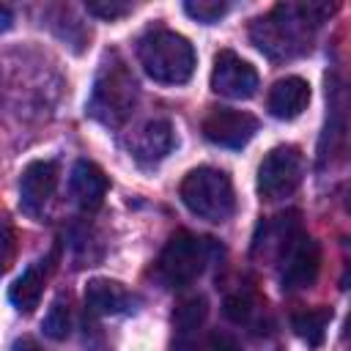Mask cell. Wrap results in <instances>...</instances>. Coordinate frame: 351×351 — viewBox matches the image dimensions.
I'll list each match as a JSON object with an SVG mask.
<instances>
[{"label":"cell","mask_w":351,"mask_h":351,"mask_svg":"<svg viewBox=\"0 0 351 351\" xmlns=\"http://www.w3.org/2000/svg\"><path fill=\"white\" fill-rule=\"evenodd\" d=\"M310 101V85L302 77H285L277 80L269 90V112L280 121H291L296 115H302L307 110Z\"/></svg>","instance_id":"obj_13"},{"label":"cell","mask_w":351,"mask_h":351,"mask_svg":"<svg viewBox=\"0 0 351 351\" xmlns=\"http://www.w3.org/2000/svg\"><path fill=\"white\" fill-rule=\"evenodd\" d=\"M321 269V247L307 233H296L280 255V285L282 291H304L315 282Z\"/></svg>","instance_id":"obj_7"},{"label":"cell","mask_w":351,"mask_h":351,"mask_svg":"<svg viewBox=\"0 0 351 351\" xmlns=\"http://www.w3.org/2000/svg\"><path fill=\"white\" fill-rule=\"evenodd\" d=\"M208 351H241V346H239V340H236L233 335H228V332H214V335L208 337Z\"/></svg>","instance_id":"obj_22"},{"label":"cell","mask_w":351,"mask_h":351,"mask_svg":"<svg viewBox=\"0 0 351 351\" xmlns=\"http://www.w3.org/2000/svg\"><path fill=\"white\" fill-rule=\"evenodd\" d=\"M211 90L225 99H250L258 90V71L247 60H241L236 52L222 49L214 58Z\"/></svg>","instance_id":"obj_9"},{"label":"cell","mask_w":351,"mask_h":351,"mask_svg":"<svg viewBox=\"0 0 351 351\" xmlns=\"http://www.w3.org/2000/svg\"><path fill=\"white\" fill-rule=\"evenodd\" d=\"M255 132H258V118L233 107H217L203 121L206 140L222 148H244L255 137Z\"/></svg>","instance_id":"obj_8"},{"label":"cell","mask_w":351,"mask_h":351,"mask_svg":"<svg viewBox=\"0 0 351 351\" xmlns=\"http://www.w3.org/2000/svg\"><path fill=\"white\" fill-rule=\"evenodd\" d=\"M197 332H186V329H176V340L170 346V351H200V343L195 337Z\"/></svg>","instance_id":"obj_23"},{"label":"cell","mask_w":351,"mask_h":351,"mask_svg":"<svg viewBox=\"0 0 351 351\" xmlns=\"http://www.w3.org/2000/svg\"><path fill=\"white\" fill-rule=\"evenodd\" d=\"M11 351H44L33 337H16L14 343H11Z\"/></svg>","instance_id":"obj_24"},{"label":"cell","mask_w":351,"mask_h":351,"mask_svg":"<svg viewBox=\"0 0 351 351\" xmlns=\"http://www.w3.org/2000/svg\"><path fill=\"white\" fill-rule=\"evenodd\" d=\"M211 261V241L200 239L189 230H178L165 244L159 261H156V277L167 288H184L195 282Z\"/></svg>","instance_id":"obj_5"},{"label":"cell","mask_w":351,"mask_h":351,"mask_svg":"<svg viewBox=\"0 0 351 351\" xmlns=\"http://www.w3.org/2000/svg\"><path fill=\"white\" fill-rule=\"evenodd\" d=\"M335 3H280L266 16L255 19L250 25V41L269 58L285 60L296 58L304 49H310V36L315 27H321L332 14Z\"/></svg>","instance_id":"obj_1"},{"label":"cell","mask_w":351,"mask_h":351,"mask_svg":"<svg viewBox=\"0 0 351 351\" xmlns=\"http://www.w3.org/2000/svg\"><path fill=\"white\" fill-rule=\"evenodd\" d=\"M332 321V310L329 307H310V310H302L291 318L293 324V332L307 343V346H318L326 335V326Z\"/></svg>","instance_id":"obj_16"},{"label":"cell","mask_w":351,"mask_h":351,"mask_svg":"<svg viewBox=\"0 0 351 351\" xmlns=\"http://www.w3.org/2000/svg\"><path fill=\"white\" fill-rule=\"evenodd\" d=\"M44 282H47V274H44V266L41 261L38 263H30L8 288V299L11 304L19 310V313H33L41 302V293H44Z\"/></svg>","instance_id":"obj_15"},{"label":"cell","mask_w":351,"mask_h":351,"mask_svg":"<svg viewBox=\"0 0 351 351\" xmlns=\"http://www.w3.org/2000/svg\"><path fill=\"white\" fill-rule=\"evenodd\" d=\"M181 200L184 206L206 219V222H225L236 208V192L228 173L217 167H195L181 181Z\"/></svg>","instance_id":"obj_4"},{"label":"cell","mask_w":351,"mask_h":351,"mask_svg":"<svg viewBox=\"0 0 351 351\" xmlns=\"http://www.w3.org/2000/svg\"><path fill=\"white\" fill-rule=\"evenodd\" d=\"M85 8L93 14V16H99V19H118V16H126L134 5L132 3H126V0H88L85 3Z\"/></svg>","instance_id":"obj_21"},{"label":"cell","mask_w":351,"mask_h":351,"mask_svg":"<svg viewBox=\"0 0 351 351\" xmlns=\"http://www.w3.org/2000/svg\"><path fill=\"white\" fill-rule=\"evenodd\" d=\"M41 326H44V335H49L52 340H66L69 337V332H71V313H69V302H63V296L52 302V307L47 310Z\"/></svg>","instance_id":"obj_18"},{"label":"cell","mask_w":351,"mask_h":351,"mask_svg":"<svg viewBox=\"0 0 351 351\" xmlns=\"http://www.w3.org/2000/svg\"><path fill=\"white\" fill-rule=\"evenodd\" d=\"M206 313H208L206 299H203V296H189V299H186V302H181V304H178V310L173 313V324H176V329L197 332V329H200V324L206 321Z\"/></svg>","instance_id":"obj_17"},{"label":"cell","mask_w":351,"mask_h":351,"mask_svg":"<svg viewBox=\"0 0 351 351\" xmlns=\"http://www.w3.org/2000/svg\"><path fill=\"white\" fill-rule=\"evenodd\" d=\"M137 58H140V66L145 69V74L162 85L186 82L195 71V63H197L192 44L181 33L165 30V27L148 30L140 38Z\"/></svg>","instance_id":"obj_2"},{"label":"cell","mask_w":351,"mask_h":351,"mask_svg":"<svg viewBox=\"0 0 351 351\" xmlns=\"http://www.w3.org/2000/svg\"><path fill=\"white\" fill-rule=\"evenodd\" d=\"M137 101V82L132 77V71L126 69V63H121L118 58L104 60L96 82H93V93H90V115L107 126H121Z\"/></svg>","instance_id":"obj_3"},{"label":"cell","mask_w":351,"mask_h":351,"mask_svg":"<svg viewBox=\"0 0 351 351\" xmlns=\"http://www.w3.org/2000/svg\"><path fill=\"white\" fill-rule=\"evenodd\" d=\"M11 247H14V233L11 225H5V266H11Z\"/></svg>","instance_id":"obj_25"},{"label":"cell","mask_w":351,"mask_h":351,"mask_svg":"<svg viewBox=\"0 0 351 351\" xmlns=\"http://www.w3.org/2000/svg\"><path fill=\"white\" fill-rule=\"evenodd\" d=\"M55 186H58V165L49 162V159L30 162L22 170V178H19V206H22V211L38 217L47 208V203L52 200Z\"/></svg>","instance_id":"obj_10"},{"label":"cell","mask_w":351,"mask_h":351,"mask_svg":"<svg viewBox=\"0 0 351 351\" xmlns=\"http://www.w3.org/2000/svg\"><path fill=\"white\" fill-rule=\"evenodd\" d=\"M176 148V132L170 126V121H148L140 134L134 137V159L145 167L162 162L170 151Z\"/></svg>","instance_id":"obj_14"},{"label":"cell","mask_w":351,"mask_h":351,"mask_svg":"<svg viewBox=\"0 0 351 351\" xmlns=\"http://www.w3.org/2000/svg\"><path fill=\"white\" fill-rule=\"evenodd\" d=\"M255 310H258L255 299H252L250 293H241V291H239V293H233V296L225 302V315H228L230 321H236V324L250 321Z\"/></svg>","instance_id":"obj_20"},{"label":"cell","mask_w":351,"mask_h":351,"mask_svg":"<svg viewBox=\"0 0 351 351\" xmlns=\"http://www.w3.org/2000/svg\"><path fill=\"white\" fill-rule=\"evenodd\" d=\"M110 189V181L104 176V170L96 165V162H88V159H80L71 170V178H69V192L74 197V203L82 208V211H96L101 203H104V195Z\"/></svg>","instance_id":"obj_11"},{"label":"cell","mask_w":351,"mask_h":351,"mask_svg":"<svg viewBox=\"0 0 351 351\" xmlns=\"http://www.w3.org/2000/svg\"><path fill=\"white\" fill-rule=\"evenodd\" d=\"M346 326H348V332H351V315H348V324H346Z\"/></svg>","instance_id":"obj_26"},{"label":"cell","mask_w":351,"mask_h":351,"mask_svg":"<svg viewBox=\"0 0 351 351\" xmlns=\"http://www.w3.org/2000/svg\"><path fill=\"white\" fill-rule=\"evenodd\" d=\"M184 11L192 19L203 22V25H211V22H219L225 16L228 3H222V0H189V3H184Z\"/></svg>","instance_id":"obj_19"},{"label":"cell","mask_w":351,"mask_h":351,"mask_svg":"<svg viewBox=\"0 0 351 351\" xmlns=\"http://www.w3.org/2000/svg\"><path fill=\"white\" fill-rule=\"evenodd\" d=\"M304 176V156L296 145L271 148L258 167V192L266 200H280L296 192Z\"/></svg>","instance_id":"obj_6"},{"label":"cell","mask_w":351,"mask_h":351,"mask_svg":"<svg viewBox=\"0 0 351 351\" xmlns=\"http://www.w3.org/2000/svg\"><path fill=\"white\" fill-rule=\"evenodd\" d=\"M137 304V296L123 288L115 280L107 277H96L85 285V307L93 315H121V313H132Z\"/></svg>","instance_id":"obj_12"}]
</instances>
